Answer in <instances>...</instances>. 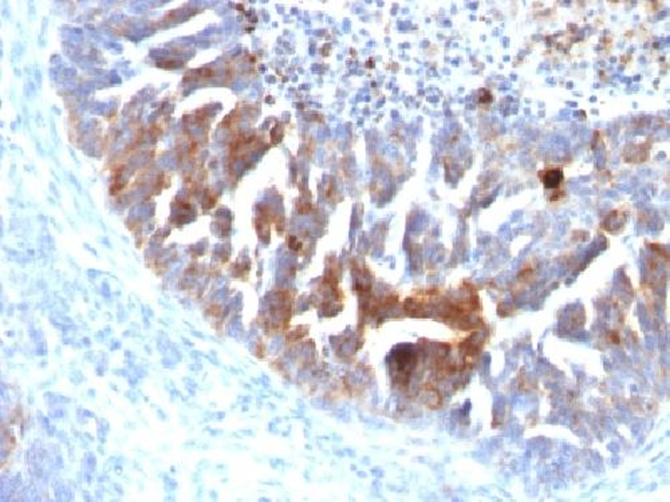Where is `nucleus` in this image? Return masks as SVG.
I'll use <instances>...</instances> for the list:
<instances>
[{"instance_id":"nucleus-1","label":"nucleus","mask_w":670,"mask_h":502,"mask_svg":"<svg viewBox=\"0 0 670 502\" xmlns=\"http://www.w3.org/2000/svg\"><path fill=\"white\" fill-rule=\"evenodd\" d=\"M562 180H563V173H562L560 169H552V170H548V172L544 174V177H543V184H544V186L547 189H554L559 186Z\"/></svg>"}]
</instances>
